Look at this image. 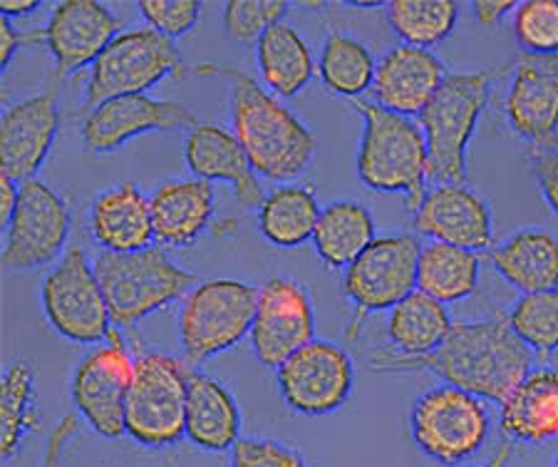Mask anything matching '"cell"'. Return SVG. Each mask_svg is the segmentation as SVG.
I'll return each instance as SVG.
<instances>
[{"label":"cell","mask_w":558,"mask_h":467,"mask_svg":"<svg viewBox=\"0 0 558 467\" xmlns=\"http://www.w3.org/2000/svg\"><path fill=\"white\" fill-rule=\"evenodd\" d=\"M373 371L432 373L442 383L457 385L489 403H501L534 368V354L511 331L507 316L454 321L442 346L427 356H398L375 350Z\"/></svg>","instance_id":"1"},{"label":"cell","mask_w":558,"mask_h":467,"mask_svg":"<svg viewBox=\"0 0 558 467\" xmlns=\"http://www.w3.org/2000/svg\"><path fill=\"white\" fill-rule=\"evenodd\" d=\"M231 80V124L258 177L278 184L295 182L313 165L318 140L299 115L244 70L204 65L199 73Z\"/></svg>","instance_id":"2"},{"label":"cell","mask_w":558,"mask_h":467,"mask_svg":"<svg viewBox=\"0 0 558 467\" xmlns=\"http://www.w3.org/2000/svg\"><path fill=\"white\" fill-rule=\"evenodd\" d=\"M350 107L363 120L355 172L367 190L400 194L415 212L425 196L427 142L415 117L395 115L373 100H355Z\"/></svg>","instance_id":"3"},{"label":"cell","mask_w":558,"mask_h":467,"mask_svg":"<svg viewBox=\"0 0 558 467\" xmlns=\"http://www.w3.org/2000/svg\"><path fill=\"white\" fill-rule=\"evenodd\" d=\"M507 68L454 70L447 73L429 105L417 117L427 142V179L432 184L466 182V147L474 137L492 87Z\"/></svg>","instance_id":"4"},{"label":"cell","mask_w":558,"mask_h":467,"mask_svg":"<svg viewBox=\"0 0 558 467\" xmlns=\"http://www.w3.org/2000/svg\"><path fill=\"white\" fill-rule=\"evenodd\" d=\"M102 286L112 326L132 331L144 319L184 301L196 286V276L179 266L165 247H149L132 254L100 251L93 259Z\"/></svg>","instance_id":"5"},{"label":"cell","mask_w":558,"mask_h":467,"mask_svg":"<svg viewBox=\"0 0 558 467\" xmlns=\"http://www.w3.org/2000/svg\"><path fill=\"white\" fill-rule=\"evenodd\" d=\"M258 286L239 278H209L196 284L179 307V350L189 366L229 354L251 336Z\"/></svg>","instance_id":"6"},{"label":"cell","mask_w":558,"mask_h":467,"mask_svg":"<svg viewBox=\"0 0 558 467\" xmlns=\"http://www.w3.org/2000/svg\"><path fill=\"white\" fill-rule=\"evenodd\" d=\"M189 366L161 350H137L124 408V433L149 451L186 438Z\"/></svg>","instance_id":"7"},{"label":"cell","mask_w":558,"mask_h":467,"mask_svg":"<svg viewBox=\"0 0 558 467\" xmlns=\"http://www.w3.org/2000/svg\"><path fill=\"white\" fill-rule=\"evenodd\" d=\"M410 435L417 451L432 463L459 467L487 445L492 412L480 395L439 383L412 403Z\"/></svg>","instance_id":"8"},{"label":"cell","mask_w":558,"mask_h":467,"mask_svg":"<svg viewBox=\"0 0 558 467\" xmlns=\"http://www.w3.org/2000/svg\"><path fill=\"white\" fill-rule=\"evenodd\" d=\"M186 65L177 43L151 28L122 31L89 68L85 115L124 95H144L169 77H184Z\"/></svg>","instance_id":"9"},{"label":"cell","mask_w":558,"mask_h":467,"mask_svg":"<svg viewBox=\"0 0 558 467\" xmlns=\"http://www.w3.org/2000/svg\"><path fill=\"white\" fill-rule=\"evenodd\" d=\"M417 234H383L343 274L345 299L353 303L345 338L357 340L363 323L375 313L392 311L402 299L417 291Z\"/></svg>","instance_id":"10"},{"label":"cell","mask_w":558,"mask_h":467,"mask_svg":"<svg viewBox=\"0 0 558 467\" xmlns=\"http://www.w3.org/2000/svg\"><path fill=\"white\" fill-rule=\"evenodd\" d=\"M48 323L70 344L100 346L112 334V319L95 266L83 247H70L40 286Z\"/></svg>","instance_id":"11"},{"label":"cell","mask_w":558,"mask_h":467,"mask_svg":"<svg viewBox=\"0 0 558 467\" xmlns=\"http://www.w3.org/2000/svg\"><path fill=\"white\" fill-rule=\"evenodd\" d=\"M134 379V356L120 328L105 344L80 358L70 381V398L77 416L95 435L117 440L124 433V408Z\"/></svg>","instance_id":"12"},{"label":"cell","mask_w":558,"mask_h":467,"mask_svg":"<svg viewBox=\"0 0 558 467\" xmlns=\"http://www.w3.org/2000/svg\"><path fill=\"white\" fill-rule=\"evenodd\" d=\"M276 385L281 400L295 416H336L353 393L355 361L345 346L313 338L281 363Z\"/></svg>","instance_id":"13"},{"label":"cell","mask_w":558,"mask_h":467,"mask_svg":"<svg viewBox=\"0 0 558 467\" xmlns=\"http://www.w3.org/2000/svg\"><path fill=\"white\" fill-rule=\"evenodd\" d=\"M3 239V268L11 274L35 272L62 259L70 237V204L43 179L21 184L15 214Z\"/></svg>","instance_id":"14"},{"label":"cell","mask_w":558,"mask_h":467,"mask_svg":"<svg viewBox=\"0 0 558 467\" xmlns=\"http://www.w3.org/2000/svg\"><path fill=\"white\" fill-rule=\"evenodd\" d=\"M315 338V303L308 286L293 276H271L258 286V303L251 326L256 361L278 371L295 350Z\"/></svg>","instance_id":"15"},{"label":"cell","mask_w":558,"mask_h":467,"mask_svg":"<svg viewBox=\"0 0 558 467\" xmlns=\"http://www.w3.org/2000/svg\"><path fill=\"white\" fill-rule=\"evenodd\" d=\"M196 124V115L182 103L155 100L149 95H124L89 110L80 128V137L93 155H110L140 134L182 132L194 130Z\"/></svg>","instance_id":"16"},{"label":"cell","mask_w":558,"mask_h":467,"mask_svg":"<svg viewBox=\"0 0 558 467\" xmlns=\"http://www.w3.org/2000/svg\"><path fill=\"white\" fill-rule=\"evenodd\" d=\"M504 115L511 132L531 149H554L558 142V56L521 52L511 65V83L504 97Z\"/></svg>","instance_id":"17"},{"label":"cell","mask_w":558,"mask_h":467,"mask_svg":"<svg viewBox=\"0 0 558 467\" xmlns=\"http://www.w3.org/2000/svg\"><path fill=\"white\" fill-rule=\"evenodd\" d=\"M120 33L122 21L105 3L62 0L43 28V45L56 60L58 80H65L83 68H93Z\"/></svg>","instance_id":"18"},{"label":"cell","mask_w":558,"mask_h":467,"mask_svg":"<svg viewBox=\"0 0 558 467\" xmlns=\"http://www.w3.org/2000/svg\"><path fill=\"white\" fill-rule=\"evenodd\" d=\"M412 229L439 244L487 251L494 247L489 204L466 184H432L412 212Z\"/></svg>","instance_id":"19"},{"label":"cell","mask_w":558,"mask_h":467,"mask_svg":"<svg viewBox=\"0 0 558 467\" xmlns=\"http://www.w3.org/2000/svg\"><path fill=\"white\" fill-rule=\"evenodd\" d=\"M60 132L56 89L31 95L5 107L0 120V167L17 184L35 179Z\"/></svg>","instance_id":"20"},{"label":"cell","mask_w":558,"mask_h":467,"mask_svg":"<svg viewBox=\"0 0 558 467\" xmlns=\"http://www.w3.org/2000/svg\"><path fill=\"white\" fill-rule=\"evenodd\" d=\"M184 161L196 179L204 182H227L233 187L236 204L248 212H258L266 192L260 187L256 169L251 167L236 134L221 124L199 122L186 132Z\"/></svg>","instance_id":"21"},{"label":"cell","mask_w":558,"mask_h":467,"mask_svg":"<svg viewBox=\"0 0 558 467\" xmlns=\"http://www.w3.org/2000/svg\"><path fill=\"white\" fill-rule=\"evenodd\" d=\"M435 52L398 43L377 60L373 103L402 117H420L447 77Z\"/></svg>","instance_id":"22"},{"label":"cell","mask_w":558,"mask_h":467,"mask_svg":"<svg viewBox=\"0 0 558 467\" xmlns=\"http://www.w3.org/2000/svg\"><path fill=\"white\" fill-rule=\"evenodd\" d=\"M499 430L511 445L558 440V366H534L499 403Z\"/></svg>","instance_id":"23"},{"label":"cell","mask_w":558,"mask_h":467,"mask_svg":"<svg viewBox=\"0 0 558 467\" xmlns=\"http://www.w3.org/2000/svg\"><path fill=\"white\" fill-rule=\"evenodd\" d=\"M89 234L110 254H132L155 247L149 196L134 182L102 190L89 204Z\"/></svg>","instance_id":"24"},{"label":"cell","mask_w":558,"mask_h":467,"mask_svg":"<svg viewBox=\"0 0 558 467\" xmlns=\"http://www.w3.org/2000/svg\"><path fill=\"white\" fill-rule=\"evenodd\" d=\"M244 416L236 395L214 375L189 368L186 440L204 453H227L241 440Z\"/></svg>","instance_id":"25"},{"label":"cell","mask_w":558,"mask_h":467,"mask_svg":"<svg viewBox=\"0 0 558 467\" xmlns=\"http://www.w3.org/2000/svg\"><path fill=\"white\" fill-rule=\"evenodd\" d=\"M216 192L204 179H167L149 194L151 227L159 247H189L214 217Z\"/></svg>","instance_id":"26"},{"label":"cell","mask_w":558,"mask_h":467,"mask_svg":"<svg viewBox=\"0 0 558 467\" xmlns=\"http://www.w3.org/2000/svg\"><path fill=\"white\" fill-rule=\"evenodd\" d=\"M489 262L494 272L521 294L558 289V237L551 229H517L489 249Z\"/></svg>","instance_id":"27"},{"label":"cell","mask_w":558,"mask_h":467,"mask_svg":"<svg viewBox=\"0 0 558 467\" xmlns=\"http://www.w3.org/2000/svg\"><path fill=\"white\" fill-rule=\"evenodd\" d=\"M256 68L260 73V85L278 100L301 95L318 75V62H315L308 43L288 23H278L260 35L256 43Z\"/></svg>","instance_id":"28"},{"label":"cell","mask_w":558,"mask_h":467,"mask_svg":"<svg viewBox=\"0 0 558 467\" xmlns=\"http://www.w3.org/2000/svg\"><path fill=\"white\" fill-rule=\"evenodd\" d=\"M377 239L371 206L357 200H336L323 206L313 231V249L330 272L345 268Z\"/></svg>","instance_id":"29"},{"label":"cell","mask_w":558,"mask_h":467,"mask_svg":"<svg viewBox=\"0 0 558 467\" xmlns=\"http://www.w3.org/2000/svg\"><path fill=\"white\" fill-rule=\"evenodd\" d=\"M323 206L313 184L288 182L266 192L264 204L258 206V231L268 244L278 249H299L305 241H313Z\"/></svg>","instance_id":"30"},{"label":"cell","mask_w":558,"mask_h":467,"mask_svg":"<svg viewBox=\"0 0 558 467\" xmlns=\"http://www.w3.org/2000/svg\"><path fill=\"white\" fill-rule=\"evenodd\" d=\"M482 278V256L439 241H427L417 259V291L445 303H459L476 291Z\"/></svg>","instance_id":"31"},{"label":"cell","mask_w":558,"mask_h":467,"mask_svg":"<svg viewBox=\"0 0 558 467\" xmlns=\"http://www.w3.org/2000/svg\"><path fill=\"white\" fill-rule=\"evenodd\" d=\"M454 321L445 303L422 291H412L392 311H387V338L392 354L398 356H427L442 346Z\"/></svg>","instance_id":"32"},{"label":"cell","mask_w":558,"mask_h":467,"mask_svg":"<svg viewBox=\"0 0 558 467\" xmlns=\"http://www.w3.org/2000/svg\"><path fill=\"white\" fill-rule=\"evenodd\" d=\"M377 60L367 45L355 35L330 31L323 40L318 58V77L323 87L348 103L365 100L373 89Z\"/></svg>","instance_id":"33"},{"label":"cell","mask_w":558,"mask_h":467,"mask_svg":"<svg viewBox=\"0 0 558 467\" xmlns=\"http://www.w3.org/2000/svg\"><path fill=\"white\" fill-rule=\"evenodd\" d=\"M38 426L35 368L25 358H15L0 379V455L5 463L23 451Z\"/></svg>","instance_id":"34"},{"label":"cell","mask_w":558,"mask_h":467,"mask_svg":"<svg viewBox=\"0 0 558 467\" xmlns=\"http://www.w3.org/2000/svg\"><path fill=\"white\" fill-rule=\"evenodd\" d=\"M457 0H392L385 17L392 33L412 48H435L454 33L459 21Z\"/></svg>","instance_id":"35"},{"label":"cell","mask_w":558,"mask_h":467,"mask_svg":"<svg viewBox=\"0 0 558 467\" xmlns=\"http://www.w3.org/2000/svg\"><path fill=\"white\" fill-rule=\"evenodd\" d=\"M507 321L534 358L548 361L558 350V289L521 294Z\"/></svg>","instance_id":"36"},{"label":"cell","mask_w":558,"mask_h":467,"mask_svg":"<svg viewBox=\"0 0 558 467\" xmlns=\"http://www.w3.org/2000/svg\"><path fill=\"white\" fill-rule=\"evenodd\" d=\"M514 38L531 56H558V0H524L514 11Z\"/></svg>","instance_id":"37"},{"label":"cell","mask_w":558,"mask_h":467,"mask_svg":"<svg viewBox=\"0 0 558 467\" xmlns=\"http://www.w3.org/2000/svg\"><path fill=\"white\" fill-rule=\"evenodd\" d=\"M286 0H229L223 5V31L239 45H256L260 35L283 23Z\"/></svg>","instance_id":"38"},{"label":"cell","mask_w":558,"mask_h":467,"mask_svg":"<svg viewBox=\"0 0 558 467\" xmlns=\"http://www.w3.org/2000/svg\"><path fill=\"white\" fill-rule=\"evenodd\" d=\"M137 11L147 21V28L177 40L192 33L202 15V3L199 0H140Z\"/></svg>","instance_id":"39"},{"label":"cell","mask_w":558,"mask_h":467,"mask_svg":"<svg viewBox=\"0 0 558 467\" xmlns=\"http://www.w3.org/2000/svg\"><path fill=\"white\" fill-rule=\"evenodd\" d=\"M229 467H311L299 447L274 438H241L231 447Z\"/></svg>","instance_id":"40"},{"label":"cell","mask_w":558,"mask_h":467,"mask_svg":"<svg viewBox=\"0 0 558 467\" xmlns=\"http://www.w3.org/2000/svg\"><path fill=\"white\" fill-rule=\"evenodd\" d=\"M531 172L538 184L544 202L558 219V152L556 149H531Z\"/></svg>","instance_id":"41"},{"label":"cell","mask_w":558,"mask_h":467,"mask_svg":"<svg viewBox=\"0 0 558 467\" xmlns=\"http://www.w3.org/2000/svg\"><path fill=\"white\" fill-rule=\"evenodd\" d=\"M77 430H80V423H77L75 412H68L65 418H60L58 426L50 430L48 443H45L40 467H60L62 455H65V447L70 440L77 435Z\"/></svg>","instance_id":"42"},{"label":"cell","mask_w":558,"mask_h":467,"mask_svg":"<svg viewBox=\"0 0 558 467\" xmlns=\"http://www.w3.org/2000/svg\"><path fill=\"white\" fill-rule=\"evenodd\" d=\"M43 45V31H33V33H17L11 17L0 15V68L8 70L11 65L15 52L23 48V45Z\"/></svg>","instance_id":"43"},{"label":"cell","mask_w":558,"mask_h":467,"mask_svg":"<svg viewBox=\"0 0 558 467\" xmlns=\"http://www.w3.org/2000/svg\"><path fill=\"white\" fill-rule=\"evenodd\" d=\"M517 5L519 3H514V0H474L472 11L476 23L484 25V28H494V25H499L509 13L514 15Z\"/></svg>","instance_id":"44"},{"label":"cell","mask_w":558,"mask_h":467,"mask_svg":"<svg viewBox=\"0 0 558 467\" xmlns=\"http://www.w3.org/2000/svg\"><path fill=\"white\" fill-rule=\"evenodd\" d=\"M17 196H21V184L3 175V179H0V224H3V229L15 214Z\"/></svg>","instance_id":"45"},{"label":"cell","mask_w":558,"mask_h":467,"mask_svg":"<svg viewBox=\"0 0 558 467\" xmlns=\"http://www.w3.org/2000/svg\"><path fill=\"white\" fill-rule=\"evenodd\" d=\"M40 8V0H3L0 3V15L3 17H28Z\"/></svg>","instance_id":"46"},{"label":"cell","mask_w":558,"mask_h":467,"mask_svg":"<svg viewBox=\"0 0 558 467\" xmlns=\"http://www.w3.org/2000/svg\"><path fill=\"white\" fill-rule=\"evenodd\" d=\"M511 455H514V445L509 443V440H504V443L497 447V453H494L487 463L484 465H466V467H507Z\"/></svg>","instance_id":"47"},{"label":"cell","mask_w":558,"mask_h":467,"mask_svg":"<svg viewBox=\"0 0 558 467\" xmlns=\"http://www.w3.org/2000/svg\"><path fill=\"white\" fill-rule=\"evenodd\" d=\"M551 467H558V457H556V460H554V463H551Z\"/></svg>","instance_id":"48"},{"label":"cell","mask_w":558,"mask_h":467,"mask_svg":"<svg viewBox=\"0 0 558 467\" xmlns=\"http://www.w3.org/2000/svg\"><path fill=\"white\" fill-rule=\"evenodd\" d=\"M112 467H120V465H112Z\"/></svg>","instance_id":"49"}]
</instances>
